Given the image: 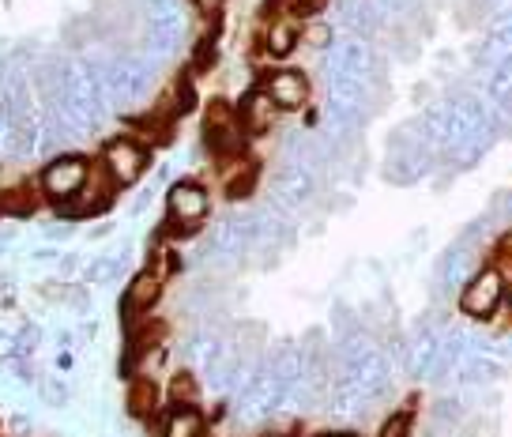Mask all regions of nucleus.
I'll list each match as a JSON object with an SVG mask.
<instances>
[{
    "mask_svg": "<svg viewBox=\"0 0 512 437\" xmlns=\"http://www.w3.org/2000/svg\"><path fill=\"white\" fill-rule=\"evenodd\" d=\"M166 211H170V219H174V227L181 234H192L208 215V193L196 181H177L170 196H166Z\"/></svg>",
    "mask_w": 512,
    "mask_h": 437,
    "instance_id": "1",
    "label": "nucleus"
},
{
    "mask_svg": "<svg viewBox=\"0 0 512 437\" xmlns=\"http://www.w3.org/2000/svg\"><path fill=\"white\" fill-rule=\"evenodd\" d=\"M102 166H106L113 185H136L140 174L147 170V151L132 140H113L102 151Z\"/></svg>",
    "mask_w": 512,
    "mask_h": 437,
    "instance_id": "2",
    "label": "nucleus"
},
{
    "mask_svg": "<svg viewBox=\"0 0 512 437\" xmlns=\"http://www.w3.org/2000/svg\"><path fill=\"white\" fill-rule=\"evenodd\" d=\"M501 298H505V279H501L497 268H486V272H479L475 279H467L460 302H464L467 317H490V313L501 306Z\"/></svg>",
    "mask_w": 512,
    "mask_h": 437,
    "instance_id": "3",
    "label": "nucleus"
},
{
    "mask_svg": "<svg viewBox=\"0 0 512 437\" xmlns=\"http://www.w3.org/2000/svg\"><path fill=\"white\" fill-rule=\"evenodd\" d=\"M91 178V170H87V162L76 159V155H68V159H57L53 166H46V174H42V189H46L57 204L64 200H72V196L80 193L83 185Z\"/></svg>",
    "mask_w": 512,
    "mask_h": 437,
    "instance_id": "4",
    "label": "nucleus"
},
{
    "mask_svg": "<svg viewBox=\"0 0 512 437\" xmlns=\"http://www.w3.org/2000/svg\"><path fill=\"white\" fill-rule=\"evenodd\" d=\"M241 121L234 117V110L226 102H215L208 110V147L219 155H230L241 147Z\"/></svg>",
    "mask_w": 512,
    "mask_h": 437,
    "instance_id": "5",
    "label": "nucleus"
},
{
    "mask_svg": "<svg viewBox=\"0 0 512 437\" xmlns=\"http://www.w3.org/2000/svg\"><path fill=\"white\" fill-rule=\"evenodd\" d=\"M264 91L272 95V102L279 110H298L305 98H309V83H305L302 72H290L287 68V72H275Z\"/></svg>",
    "mask_w": 512,
    "mask_h": 437,
    "instance_id": "6",
    "label": "nucleus"
},
{
    "mask_svg": "<svg viewBox=\"0 0 512 437\" xmlns=\"http://www.w3.org/2000/svg\"><path fill=\"white\" fill-rule=\"evenodd\" d=\"M159 294H162V279L155 272H140L125 291V313L128 317H140L147 309H155Z\"/></svg>",
    "mask_w": 512,
    "mask_h": 437,
    "instance_id": "7",
    "label": "nucleus"
},
{
    "mask_svg": "<svg viewBox=\"0 0 512 437\" xmlns=\"http://www.w3.org/2000/svg\"><path fill=\"white\" fill-rule=\"evenodd\" d=\"M275 110H279V106L272 102L268 91H253V95L241 102V129L253 132V136L268 132L272 129V121H275Z\"/></svg>",
    "mask_w": 512,
    "mask_h": 437,
    "instance_id": "8",
    "label": "nucleus"
},
{
    "mask_svg": "<svg viewBox=\"0 0 512 437\" xmlns=\"http://www.w3.org/2000/svg\"><path fill=\"white\" fill-rule=\"evenodd\" d=\"M106 204H110V189H106V181L87 178V185H83L80 193L72 196V200H64L61 211H68V215H95V211H102Z\"/></svg>",
    "mask_w": 512,
    "mask_h": 437,
    "instance_id": "9",
    "label": "nucleus"
},
{
    "mask_svg": "<svg viewBox=\"0 0 512 437\" xmlns=\"http://www.w3.org/2000/svg\"><path fill=\"white\" fill-rule=\"evenodd\" d=\"M505 57H512V16L509 19H501L494 31H490V38L482 42L479 49V65L486 68H497Z\"/></svg>",
    "mask_w": 512,
    "mask_h": 437,
    "instance_id": "10",
    "label": "nucleus"
},
{
    "mask_svg": "<svg viewBox=\"0 0 512 437\" xmlns=\"http://www.w3.org/2000/svg\"><path fill=\"white\" fill-rule=\"evenodd\" d=\"M437 358H441V336H433V332H418L415 343H411V355H407V366L411 373H433L437 370Z\"/></svg>",
    "mask_w": 512,
    "mask_h": 437,
    "instance_id": "11",
    "label": "nucleus"
},
{
    "mask_svg": "<svg viewBox=\"0 0 512 437\" xmlns=\"http://www.w3.org/2000/svg\"><path fill=\"white\" fill-rule=\"evenodd\" d=\"M155 407H159V389H155V381L140 377V381H132V385H128V415L147 419Z\"/></svg>",
    "mask_w": 512,
    "mask_h": 437,
    "instance_id": "12",
    "label": "nucleus"
},
{
    "mask_svg": "<svg viewBox=\"0 0 512 437\" xmlns=\"http://www.w3.org/2000/svg\"><path fill=\"white\" fill-rule=\"evenodd\" d=\"M200 434H204V419L192 407H177L174 415L166 419V426H162V437H200Z\"/></svg>",
    "mask_w": 512,
    "mask_h": 437,
    "instance_id": "13",
    "label": "nucleus"
},
{
    "mask_svg": "<svg viewBox=\"0 0 512 437\" xmlns=\"http://www.w3.org/2000/svg\"><path fill=\"white\" fill-rule=\"evenodd\" d=\"M464 279H475V276H471L467 249H464V245H456V249H448L445 257H441V283H445V287H452V283H464Z\"/></svg>",
    "mask_w": 512,
    "mask_h": 437,
    "instance_id": "14",
    "label": "nucleus"
},
{
    "mask_svg": "<svg viewBox=\"0 0 512 437\" xmlns=\"http://www.w3.org/2000/svg\"><path fill=\"white\" fill-rule=\"evenodd\" d=\"M490 98L497 106H512V57H505L497 68H490Z\"/></svg>",
    "mask_w": 512,
    "mask_h": 437,
    "instance_id": "15",
    "label": "nucleus"
},
{
    "mask_svg": "<svg viewBox=\"0 0 512 437\" xmlns=\"http://www.w3.org/2000/svg\"><path fill=\"white\" fill-rule=\"evenodd\" d=\"M294 38H298V34H294L290 23H275L272 31H268V42H264V46H268L272 57H287L290 49H294Z\"/></svg>",
    "mask_w": 512,
    "mask_h": 437,
    "instance_id": "16",
    "label": "nucleus"
},
{
    "mask_svg": "<svg viewBox=\"0 0 512 437\" xmlns=\"http://www.w3.org/2000/svg\"><path fill=\"white\" fill-rule=\"evenodd\" d=\"M0 208H4V211H19V215H23V211L38 208V196H31L27 189H12V193L0 200Z\"/></svg>",
    "mask_w": 512,
    "mask_h": 437,
    "instance_id": "17",
    "label": "nucleus"
},
{
    "mask_svg": "<svg viewBox=\"0 0 512 437\" xmlns=\"http://www.w3.org/2000/svg\"><path fill=\"white\" fill-rule=\"evenodd\" d=\"M407 430H411V415H403L400 411V415H392V419L384 422L377 437H407Z\"/></svg>",
    "mask_w": 512,
    "mask_h": 437,
    "instance_id": "18",
    "label": "nucleus"
},
{
    "mask_svg": "<svg viewBox=\"0 0 512 437\" xmlns=\"http://www.w3.org/2000/svg\"><path fill=\"white\" fill-rule=\"evenodd\" d=\"M192 396H196V389H192V377H177V381H174V400H181V404H192Z\"/></svg>",
    "mask_w": 512,
    "mask_h": 437,
    "instance_id": "19",
    "label": "nucleus"
},
{
    "mask_svg": "<svg viewBox=\"0 0 512 437\" xmlns=\"http://www.w3.org/2000/svg\"><path fill=\"white\" fill-rule=\"evenodd\" d=\"M384 8H388V12H407L411 0H377V12H384Z\"/></svg>",
    "mask_w": 512,
    "mask_h": 437,
    "instance_id": "20",
    "label": "nucleus"
},
{
    "mask_svg": "<svg viewBox=\"0 0 512 437\" xmlns=\"http://www.w3.org/2000/svg\"><path fill=\"white\" fill-rule=\"evenodd\" d=\"M309 42H313V46H324V42H328V27H313V31H309Z\"/></svg>",
    "mask_w": 512,
    "mask_h": 437,
    "instance_id": "21",
    "label": "nucleus"
},
{
    "mask_svg": "<svg viewBox=\"0 0 512 437\" xmlns=\"http://www.w3.org/2000/svg\"><path fill=\"white\" fill-rule=\"evenodd\" d=\"M196 4H200V8H204V12H215V8H219V4H223V0H196Z\"/></svg>",
    "mask_w": 512,
    "mask_h": 437,
    "instance_id": "22",
    "label": "nucleus"
},
{
    "mask_svg": "<svg viewBox=\"0 0 512 437\" xmlns=\"http://www.w3.org/2000/svg\"><path fill=\"white\" fill-rule=\"evenodd\" d=\"M283 4H290V8H309L313 0H283Z\"/></svg>",
    "mask_w": 512,
    "mask_h": 437,
    "instance_id": "23",
    "label": "nucleus"
},
{
    "mask_svg": "<svg viewBox=\"0 0 512 437\" xmlns=\"http://www.w3.org/2000/svg\"><path fill=\"white\" fill-rule=\"evenodd\" d=\"M324 437H351V434H324Z\"/></svg>",
    "mask_w": 512,
    "mask_h": 437,
    "instance_id": "24",
    "label": "nucleus"
},
{
    "mask_svg": "<svg viewBox=\"0 0 512 437\" xmlns=\"http://www.w3.org/2000/svg\"><path fill=\"white\" fill-rule=\"evenodd\" d=\"M509 298H512V291H509Z\"/></svg>",
    "mask_w": 512,
    "mask_h": 437,
    "instance_id": "25",
    "label": "nucleus"
}]
</instances>
